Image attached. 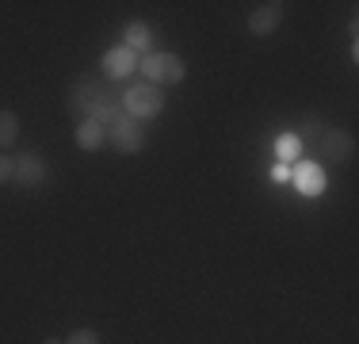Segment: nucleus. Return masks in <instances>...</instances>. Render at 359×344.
Instances as JSON below:
<instances>
[{"label": "nucleus", "instance_id": "12", "mask_svg": "<svg viewBox=\"0 0 359 344\" xmlns=\"http://www.w3.org/2000/svg\"><path fill=\"white\" fill-rule=\"evenodd\" d=\"M73 138H76V145H81L84 153H96L100 145H107V131L100 123H76Z\"/></svg>", "mask_w": 359, "mask_h": 344}, {"label": "nucleus", "instance_id": "5", "mask_svg": "<svg viewBox=\"0 0 359 344\" xmlns=\"http://www.w3.org/2000/svg\"><path fill=\"white\" fill-rule=\"evenodd\" d=\"M107 142L115 145L118 153L134 157V153H142V145H145V123H138V119H130V115H118L115 123L107 126Z\"/></svg>", "mask_w": 359, "mask_h": 344}, {"label": "nucleus", "instance_id": "8", "mask_svg": "<svg viewBox=\"0 0 359 344\" xmlns=\"http://www.w3.org/2000/svg\"><path fill=\"white\" fill-rule=\"evenodd\" d=\"M100 69H104L107 81H115V84H118V81H126V77L138 73V54H134L130 46H123V42H118V46H111L107 54H104Z\"/></svg>", "mask_w": 359, "mask_h": 344}, {"label": "nucleus", "instance_id": "15", "mask_svg": "<svg viewBox=\"0 0 359 344\" xmlns=\"http://www.w3.org/2000/svg\"><path fill=\"white\" fill-rule=\"evenodd\" d=\"M290 168H294V165H279V161H276V165H271V180H276V184H287Z\"/></svg>", "mask_w": 359, "mask_h": 344}, {"label": "nucleus", "instance_id": "13", "mask_svg": "<svg viewBox=\"0 0 359 344\" xmlns=\"http://www.w3.org/2000/svg\"><path fill=\"white\" fill-rule=\"evenodd\" d=\"M15 138H20V115L12 107H0V153L12 150Z\"/></svg>", "mask_w": 359, "mask_h": 344}, {"label": "nucleus", "instance_id": "17", "mask_svg": "<svg viewBox=\"0 0 359 344\" xmlns=\"http://www.w3.org/2000/svg\"><path fill=\"white\" fill-rule=\"evenodd\" d=\"M42 344H65L62 337H46V340H42Z\"/></svg>", "mask_w": 359, "mask_h": 344}, {"label": "nucleus", "instance_id": "14", "mask_svg": "<svg viewBox=\"0 0 359 344\" xmlns=\"http://www.w3.org/2000/svg\"><path fill=\"white\" fill-rule=\"evenodd\" d=\"M65 344H100V333L96 329H73L65 337Z\"/></svg>", "mask_w": 359, "mask_h": 344}, {"label": "nucleus", "instance_id": "7", "mask_svg": "<svg viewBox=\"0 0 359 344\" xmlns=\"http://www.w3.org/2000/svg\"><path fill=\"white\" fill-rule=\"evenodd\" d=\"M283 12H287L283 0H264V4H252L245 27H249V34H256V39H264V34H271L279 23H283Z\"/></svg>", "mask_w": 359, "mask_h": 344}, {"label": "nucleus", "instance_id": "4", "mask_svg": "<svg viewBox=\"0 0 359 344\" xmlns=\"http://www.w3.org/2000/svg\"><path fill=\"white\" fill-rule=\"evenodd\" d=\"M50 180V165L39 157V153H23V157L12 161V184L23 187V192H42Z\"/></svg>", "mask_w": 359, "mask_h": 344}, {"label": "nucleus", "instance_id": "3", "mask_svg": "<svg viewBox=\"0 0 359 344\" xmlns=\"http://www.w3.org/2000/svg\"><path fill=\"white\" fill-rule=\"evenodd\" d=\"M165 100H168L165 88H157V84H149V81H134L123 88V111L130 119H138V123L161 115V111H165Z\"/></svg>", "mask_w": 359, "mask_h": 344}, {"label": "nucleus", "instance_id": "1", "mask_svg": "<svg viewBox=\"0 0 359 344\" xmlns=\"http://www.w3.org/2000/svg\"><path fill=\"white\" fill-rule=\"evenodd\" d=\"M65 115H73L76 123H100L107 131L123 111V88L107 77L96 73H81L69 81V92H65Z\"/></svg>", "mask_w": 359, "mask_h": 344}, {"label": "nucleus", "instance_id": "11", "mask_svg": "<svg viewBox=\"0 0 359 344\" xmlns=\"http://www.w3.org/2000/svg\"><path fill=\"white\" fill-rule=\"evenodd\" d=\"M271 150H276V161H279V165H298V161L306 157L302 138H298L294 131H283V134L276 138V145H271Z\"/></svg>", "mask_w": 359, "mask_h": 344}, {"label": "nucleus", "instance_id": "2", "mask_svg": "<svg viewBox=\"0 0 359 344\" xmlns=\"http://www.w3.org/2000/svg\"><path fill=\"white\" fill-rule=\"evenodd\" d=\"M138 73L142 81L157 84V88H165V84H180L187 77V65L180 54H168V50H153V54H142L138 58Z\"/></svg>", "mask_w": 359, "mask_h": 344}, {"label": "nucleus", "instance_id": "9", "mask_svg": "<svg viewBox=\"0 0 359 344\" xmlns=\"http://www.w3.org/2000/svg\"><path fill=\"white\" fill-rule=\"evenodd\" d=\"M290 184L313 199V195L325 192V168L318 165V161H298V165L290 168Z\"/></svg>", "mask_w": 359, "mask_h": 344}, {"label": "nucleus", "instance_id": "10", "mask_svg": "<svg viewBox=\"0 0 359 344\" xmlns=\"http://www.w3.org/2000/svg\"><path fill=\"white\" fill-rule=\"evenodd\" d=\"M123 46H130L134 54H153V27L145 20H130L123 27Z\"/></svg>", "mask_w": 359, "mask_h": 344}, {"label": "nucleus", "instance_id": "6", "mask_svg": "<svg viewBox=\"0 0 359 344\" xmlns=\"http://www.w3.org/2000/svg\"><path fill=\"white\" fill-rule=\"evenodd\" d=\"M318 157L348 165V161H355V138L348 131H337V126H325L321 138H318Z\"/></svg>", "mask_w": 359, "mask_h": 344}, {"label": "nucleus", "instance_id": "16", "mask_svg": "<svg viewBox=\"0 0 359 344\" xmlns=\"http://www.w3.org/2000/svg\"><path fill=\"white\" fill-rule=\"evenodd\" d=\"M4 184H12V157L0 153V187H4Z\"/></svg>", "mask_w": 359, "mask_h": 344}]
</instances>
